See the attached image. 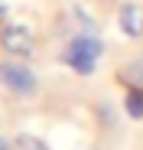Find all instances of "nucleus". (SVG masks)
<instances>
[{
	"label": "nucleus",
	"instance_id": "nucleus-1",
	"mask_svg": "<svg viewBox=\"0 0 143 150\" xmlns=\"http://www.w3.org/2000/svg\"><path fill=\"white\" fill-rule=\"evenodd\" d=\"M101 56H104V42L98 36H88V33L72 36V42L65 46V62L75 69L78 75H91Z\"/></svg>",
	"mask_w": 143,
	"mask_h": 150
},
{
	"label": "nucleus",
	"instance_id": "nucleus-2",
	"mask_svg": "<svg viewBox=\"0 0 143 150\" xmlns=\"http://www.w3.org/2000/svg\"><path fill=\"white\" fill-rule=\"evenodd\" d=\"M0 46H4L13 59H29L36 52L33 30L26 23H16V20H4L0 23Z\"/></svg>",
	"mask_w": 143,
	"mask_h": 150
},
{
	"label": "nucleus",
	"instance_id": "nucleus-3",
	"mask_svg": "<svg viewBox=\"0 0 143 150\" xmlns=\"http://www.w3.org/2000/svg\"><path fill=\"white\" fill-rule=\"evenodd\" d=\"M0 85L13 95H33L39 82L29 65H23L20 59H7V62H0Z\"/></svg>",
	"mask_w": 143,
	"mask_h": 150
},
{
	"label": "nucleus",
	"instance_id": "nucleus-4",
	"mask_svg": "<svg viewBox=\"0 0 143 150\" xmlns=\"http://www.w3.org/2000/svg\"><path fill=\"white\" fill-rule=\"evenodd\" d=\"M117 26L130 39H143V4H124L117 10Z\"/></svg>",
	"mask_w": 143,
	"mask_h": 150
},
{
	"label": "nucleus",
	"instance_id": "nucleus-5",
	"mask_svg": "<svg viewBox=\"0 0 143 150\" xmlns=\"http://www.w3.org/2000/svg\"><path fill=\"white\" fill-rule=\"evenodd\" d=\"M121 82L130 85V88H143V56H140V59H130V62L121 69Z\"/></svg>",
	"mask_w": 143,
	"mask_h": 150
},
{
	"label": "nucleus",
	"instance_id": "nucleus-6",
	"mask_svg": "<svg viewBox=\"0 0 143 150\" xmlns=\"http://www.w3.org/2000/svg\"><path fill=\"white\" fill-rule=\"evenodd\" d=\"M124 111H127L133 121L143 117V88H130V91H127V98H124Z\"/></svg>",
	"mask_w": 143,
	"mask_h": 150
},
{
	"label": "nucleus",
	"instance_id": "nucleus-7",
	"mask_svg": "<svg viewBox=\"0 0 143 150\" xmlns=\"http://www.w3.org/2000/svg\"><path fill=\"white\" fill-rule=\"evenodd\" d=\"M13 144H16V150H49V144L39 140V137H33V134H20Z\"/></svg>",
	"mask_w": 143,
	"mask_h": 150
},
{
	"label": "nucleus",
	"instance_id": "nucleus-8",
	"mask_svg": "<svg viewBox=\"0 0 143 150\" xmlns=\"http://www.w3.org/2000/svg\"><path fill=\"white\" fill-rule=\"evenodd\" d=\"M72 16H75L78 20V26H81V33H88V36H94V33H98V23H94L81 7H72Z\"/></svg>",
	"mask_w": 143,
	"mask_h": 150
},
{
	"label": "nucleus",
	"instance_id": "nucleus-9",
	"mask_svg": "<svg viewBox=\"0 0 143 150\" xmlns=\"http://www.w3.org/2000/svg\"><path fill=\"white\" fill-rule=\"evenodd\" d=\"M0 150H16V144H13V140H7V137H0Z\"/></svg>",
	"mask_w": 143,
	"mask_h": 150
},
{
	"label": "nucleus",
	"instance_id": "nucleus-10",
	"mask_svg": "<svg viewBox=\"0 0 143 150\" xmlns=\"http://www.w3.org/2000/svg\"><path fill=\"white\" fill-rule=\"evenodd\" d=\"M4 10H7V7H4V0H0V16H4Z\"/></svg>",
	"mask_w": 143,
	"mask_h": 150
}]
</instances>
